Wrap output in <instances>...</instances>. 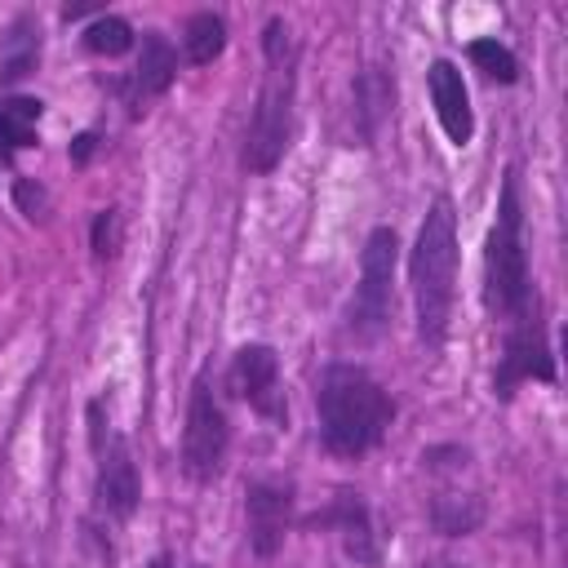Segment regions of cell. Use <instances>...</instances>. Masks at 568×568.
<instances>
[{"instance_id": "obj_12", "label": "cell", "mask_w": 568, "mask_h": 568, "mask_svg": "<svg viewBox=\"0 0 568 568\" xmlns=\"http://www.w3.org/2000/svg\"><path fill=\"white\" fill-rule=\"evenodd\" d=\"M426 89H430L435 120H439V129L448 133V142H453V146H466L470 133H475V115H470V93H466L462 71H457L448 58H435L430 71H426Z\"/></svg>"}, {"instance_id": "obj_25", "label": "cell", "mask_w": 568, "mask_h": 568, "mask_svg": "<svg viewBox=\"0 0 568 568\" xmlns=\"http://www.w3.org/2000/svg\"><path fill=\"white\" fill-rule=\"evenodd\" d=\"M426 568H457V564H426Z\"/></svg>"}, {"instance_id": "obj_10", "label": "cell", "mask_w": 568, "mask_h": 568, "mask_svg": "<svg viewBox=\"0 0 568 568\" xmlns=\"http://www.w3.org/2000/svg\"><path fill=\"white\" fill-rule=\"evenodd\" d=\"M244 515H248V546L257 559H271L293 524V484L288 479H253L244 488Z\"/></svg>"}, {"instance_id": "obj_20", "label": "cell", "mask_w": 568, "mask_h": 568, "mask_svg": "<svg viewBox=\"0 0 568 568\" xmlns=\"http://www.w3.org/2000/svg\"><path fill=\"white\" fill-rule=\"evenodd\" d=\"M466 53H470V62H475L488 80H497V84H515V80H519V62H515V53H510L501 40H493V36L470 40Z\"/></svg>"}, {"instance_id": "obj_26", "label": "cell", "mask_w": 568, "mask_h": 568, "mask_svg": "<svg viewBox=\"0 0 568 568\" xmlns=\"http://www.w3.org/2000/svg\"><path fill=\"white\" fill-rule=\"evenodd\" d=\"M191 568H204V564H191Z\"/></svg>"}, {"instance_id": "obj_8", "label": "cell", "mask_w": 568, "mask_h": 568, "mask_svg": "<svg viewBox=\"0 0 568 568\" xmlns=\"http://www.w3.org/2000/svg\"><path fill=\"white\" fill-rule=\"evenodd\" d=\"M524 382H555V355H550L546 320H541L537 302L524 315L506 320V346H501V359L493 373V395L510 399L515 386H524Z\"/></svg>"}, {"instance_id": "obj_23", "label": "cell", "mask_w": 568, "mask_h": 568, "mask_svg": "<svg viewBox=\"0 0 568 568\" xmlns=\"http://www.w3.org/2000/svg\"><path fill=\"white\" fill-rule=\"evenodd\" d=\"M89 155H93V133H80V138H75V146H71V160H75V164H84Z\"/></svg>"}, {"instance_id": "obj_2", "label": "cell", "mask_w": 568, "mask_h": 568, "mask_svg": "<svg viewBox=\"0 0 568 568\" xmlns=\"http://www.w3.org/2000/svg\"><path fill=\"white\" fill-rule=\"evenodd\" d=\"M262 89L253 102V120L244 133V169L248 173H275V164L288 151V133H293V102H297V44L293 31L284 27V18H271L262 31Z\"/></svg>"}, {"instance_id": "obj_14", "label": "cell", "mask_w": 568, "mask_h": 568, "mask_svg": "<svg viewBox=\"0 0 568 568\" xmlns=\"http://www.w3.org/2000/svg\"><path fill=\"white\" fill-rule=\"evenodd\" d=\"M36 62H40V27H36V18H18L0 44V80L13 84L22 75H31Z\"/></svg>"}, {"instance_id": "obj_15", "label": "cell", "mask_w": 568, "mask_h": 568, "mask_svg": "<svg viewBox=\"0 0 568 568\" xmlns=\"http://www.w3.org/2000/svg\"><path fill=\"white\" fill-rule=\"evenodd\" d=\"M182 49H186V62L209 67L226 49V22H222V13H213V9L191 13L186 27H182Z\"/></svg>"}, {"instance_id": "obj_3", "label": "cell", "mask_w": 568, "mask_h": 568, "mask_svg": "<svg viewBox=\"0 0 568 568\" xmlns=\"http://www.w3.org/2000/svg\"><path fill=\"white\" fill-rule=\"evenodd\" d=\"M408 280H413V311H417V337L426 351H439L448 337L453 320V297H457V213L448 195H439L422 226L417 244L408 257Z\"/></svg>"}, {"instance_id": "obj_16", "label": "cell", "mask_w": 568, "mask_h": 568, "mask_svg": "<svg viewBox=\"0 0 568 568\" xmlns=\"http://www.w3.org/2000/svg\"><path fill=\"white\" fill-rule=\"evenodd\" d=\"M390 102H395V84H390L382 71H364V75L355 80V115H359L364 142H373V133H377V124L386 120Z\"/></svg>"}, {"instance_id": "obj_9", "label": "cell", "mask_w": 568, "mask_h": 568, "mask_svg": "<svg viewBox=\"0 0 568 568\" xmlns=\"http://www.w3.org/2000/svg\"><path fill=\"white\" fill-rule=\"evenodd\" d=\"M231 386L240 390V399H244L257 417H266V422H275V426L288 422L284 377H280V355H275V346H266V342H244V346L235 351V359H231Z\"/></svg>"}, {"instance_id": "obj_5", "label": "cell", "mask_w": 568, "mask_h": 568, "mask_svg": "<svg viewBox=\"0 0 568 568\" xmlns=\"http://www.w3.org/2000/svg\"><path fill=\"white\" fill-rule=\"evenodd\" d=\"M395 266H399V235L390 226H373L359 253V284L346 306V328L359 342H373L390 324L395 306Z\"/></svg>"}, {"instance_id": "obj_22", "label": "cell", "mask_w": 568, "mask_h": 568, "mask_svg": "<svg viewBox=\"0 0 568 568\" xmlns=\"http://www.w3.org/2000/svg\"><path fill=\"white\" fill-rule=\"evenodd\" d=\"M13 195H18V209H22L27 217H40V213H44V186H40V182H31V178H18Z\"/></svg>"}, {"instance_id": "obj_11", "label": "cell", "mask_w": 568, "mask_h": 568, "mask_svg": "<svg viewBox=\"0 0 568 568\" xmlns=\"http://www.w3.org/2000/svg\"><path fill=\"white\" fill-rule=\"evenodd\" d=\"M302 524H306V528H337L346 555H351L355 564H364V568H373V564L382 559L377 532H373V510H368V501H364L359 493H351V488H337L333 501H328L324 510L306 515Z\"/></svg>"}, {"instance_id": "obj_7", "label": "cell", "mask_w": 568, "mask_h": 568, "mask_svg": "<svg viewBox=\"0 0 568 568\" xmlns=\"http://www.w3.org/2000/svg\"><path fill=\"white\" fill-rule=\"evenodd\" d=\"M226 448H231V426H226V408L213 395V377L209 368L195 373L191 382V399H186V426H182V470L195 484H213L226 466Z\"/></svg>"}, {"instance_id": "obj_13", "label": "cell", "mask_w": 568, "mask_h": 568, "mask_svg": "<svg viewBox=\"0 0 568 568\" xmlns=\"http://www.w3.org/2000/svg\"><path fill=\"white\" fill-rule=\"evenodd\" d=\"M178 75V53L160 31H142V53L133 67V89L142 98H160Z\"/></svg>"}, {"instance_id": "obj_18", "label": "cell", "mask_w": 568, "mask_h": 568, "mask_svg": "<svg viewBox=\"0 0 568 568\" xmlns=\"http://www.w3.org/2000/svg\"><path fill=\"white\" fill-rule=\"evenodd\" d=\"M44 115L40 98H0V142L9 146H36V124Z\"/></svg>"}, {"instance_id": "obj_1", "label": "cell", "mask_w": 568, "mask_h": 568, "mask_svg": "<svg viewBox=\"0 0 568 568\" xmlns=\"http://www.w3.org/2000/svg\"><path fill=\"white\" fill-rule=\"evenodd\" d=\"M315 413L320 444L333 457H364L386 439L395 422V399L364 364L333 359L315 382Z\"/></svg>"}, {"instance_id": "obj_21", "label": "cell", "mask_w": 568, "mask_h": 568, "mask_svg": "<svg viewBox=\"0 0 568 568\" xmlns=\"http://www.w3.org/2000/svg\"><path fill=\"white\" fill-rule=\"evenodd\" d=\"M120 248V213L115 209H98L93 213V257H115Z\"/></svg>"}, {"instance_id": "obj_17", "label": "cell", "mask_w": 568, "mask_h": 568, "mask_svg": "<svg viewBox=\"0 0 568 568\" xmlns=\"http://www.w3.org/2000/svg\"><path fill=\"white\" fill-rule=\"evenodd\" d=\"M430 524L444 537H466L484 524V501L479 497H457V493H439L430 497Z\"/></svg>"}, {"instance_id": "obj_6", "label": "cell", "mask_w": 568, "mask_h": 568, "mask_svg": "<svg viewBox=\"0 0 568 568\" xmlns=\"http://www.w3.org/2000/svg\"><path fill=\"white\" fill-rule=\"evenodd\" d=\"M84 417H89V448H93V493H98V506H102L111 519H129V515L138 510V501H142V479H138L133 448H129V439L106 422L102 399H89Z\"/></svg>"}, {"instance_id": "obj_19", "label": "cell", "mask_w": 568, "mask_h": 568, "mask_svg": "<svg viewBox=\"0 0 568 568\" xmlns=\"http://www.w3.org/2000/svg\"><path fill=\"white\" fill-rule=\"evenodd\" d=\"M133 27L120 18V13H98L89 27H84V49L98 53V58H120L133 49Z\"/></svg>"}, {"instance_id": "obj_4", "label": "cell", "mask_w": 568, "mask_h": 568, "mask_svg": "<svg viewBox=\"0 0 568 568\" xmlns=\"http://www.w3.org/2000/svg\"><path fill=\"white\" fill-rule=\"evenodd\" d=\"M532 271L524 248V195H519V169L510 164L497 195V217L484 244V306L493 320H515L532 306Z\"/></svg>"}, {"instance_id": "obj_24", "label": "cell", "mask_w": 568, "mask_h": 568, "mask_svg": "<svg viewBox=\"0 0 568 568\" xmlns=\"http://www.w3.org/2000/svg\"><path fill=\"white\" fill-rule=\"evenodd\" d=\"M146 568H173V564H169V555H155V559H151Z\"/></svg>"}]
</instances>
